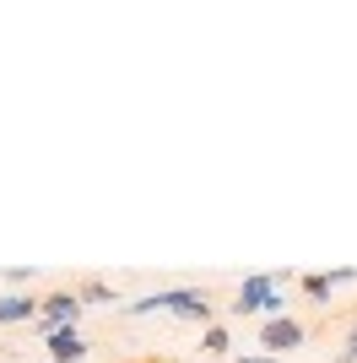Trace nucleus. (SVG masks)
<instances>
[{"instance_id": "nucleus-1", "label": "nucleus", "mask_w": 357, "mask_h": 363, "mask_svg": "<svg viewBox=\"0 0 357 363\" xmlns=\"http://www.w3.org/2000/svg\"><path fill=\"white\" fill-rule=\"evenodd\" d=\"M157 309H168V315L190 320V325H200L206 331L211 325V298L200 288H174V293H147V298L125 303V315H157Z\"/></svg>"}, {"instance_id": "nucleus-2", "label": "nucleus", "mask_w": 357, "mask_h": 363, "mask_svg": "<svg viewBox=\"0 0 357 363\" xmlns=\"http://www.w3.org/2000/svg\"><path fill=\"white\" fill-rule=\"evenodd\" d=\"M233 315H287V298H282V277H249L244 288H238V303H233Z\"/></svg>"}, {"instance_id": "nucleus-3", "label": "nucleus", "mask_w": 357, "mask_h": 363, "mask_svg": "<svg viewBox=\"0 0 357 363\" xmlns=\"http://www.w3.org/2000/svg\"><path fill=\"white\" fill-rule=\"evenodd\" d=\"M81 309H87V303H81V293L76 288H55L44 298V315H38V331H65V325H76V320H81Z\"/></svg>"}, {"instance_id": "nucleus-4", "label": "nucleus", "mask_w": 357, "mask_h": 363, "mask_svg": "<svg viewBox=\"0 0 357 363\" xmlns=\"http://www.w3.org/2000/svg\"><path fill=\"white\" fill-rule=\"evenodd\" d=\"M303 325H298L293 315H276V320H260V347L271 352V358H282V352H293V347H303Z\"/></svg>"}, {"instance_id": "nucleus-5", "label": "nucleus", "mask_w": 357, "mask_h": 363, "mask_svg": "<svg viewBox=\"0 0 357 363\" xmlns=\"http://www.w3.org/2000/svg\"><path fill=\"white\" fill-rule=\"evenodd\" d=\"M44 347H49V363H81V358H87V342H81V331H76V325L49 331Z\"/></svg>"}, {"instance_id": "nucleus-6", "label": "nucleus", "mask_w": 357, "mask_h": 363, "mask_svg": "<svg viewBox=\"0 0 357 363\" xmlns=\"http://www.w3.org/2000/svg\"><path fill=\"white\" fill-rule=\"evenodd\" d=\"M38 315H44V298H33V293H6L0 298V325H28Z\"/></svg>"}, {"instance_id": "nucleus-7", "label": "nucleus", "mask_w": 357, "mask_h": 363, "mask_svg": "<svg viewBox=\"0 0 357 363\" xmlns=\"http://www.w3.org/2000/svg\"><path fill=\"white\" fill-rule=\"evenodd\" d=\"M227 347H233V336H227V325H206V331H200V352H211V358H222Z\"/></svg>"}, {"instance_id": "nucleus-8", "label": "nucleus", "mask_w": 357, "mask_h": 363, "mask_svg": "<svg viewBox=\"0 0 357 363\" xmlns=\"http://www.w3.org/2000/svg\"><path fill=\"white\" fill-rule=\"evenodd\" d=\"M76 293H81V303H119V298H114V288H108V282H98V277H87V282H81Z\"/></svg>"}, {"instance_id": "nucleus-9", "label": "nucleus", "mask_w": 357, "mask_h": 363, "mask_svg": "<svg viewBox=\"0 0 357 363\" xmlns=\"http://www.w3.org/2000/svg\"><path fill=\"white\" fill-rule=\"evenodd\" d=\"M336 363H357V320H352V331H346V347L336 352Z\"/></svg>"}, {"instance_id": "nucleus-10", "label": "nucleus", "mask_w": 357, "mask_h": 363, "mask_svg": "<svg viewBox=\"0 0 357 363\" xmlns=\"http://www.w3.org/2000/svg\"><path fill=\"white\" fill-rule=\"evenodd\" d=\"M233 363H276L271 352H249V358H233Z\"/></svg>"}]
</instances>
